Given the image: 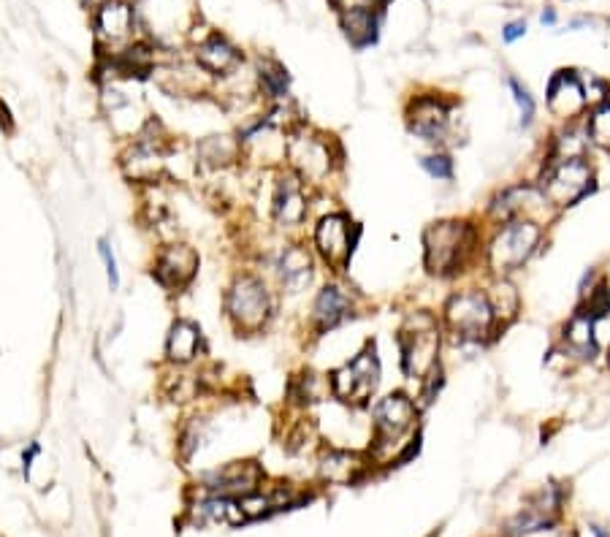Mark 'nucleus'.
Listing matches in <instances>:
<instances>
[{
    "label": "nucleus",
    "mask_w": 610,
    "mask_h": 537,
    "mask_svg": "<svg viewBox=\"0 0 610 537\" xmlns=\"http://www.w3.org/2000/svg\"><path fill=\"white\" fill-rule=\"evenodd\" d=\"M198 272V253L185 242H174L166 245L155 255V264H152V277L158 280L160 288L177 293L185 291L193 277Z\"/></svg>",
    "instance_id": "16"
},
{
    "label": "nucleus",
    "mask_w": 610,
    "mask_h": 537,
    "mask_svg": "<svg viewBox=\"0 0 610 537\" xmlns=\"http://www.w3.org/2000/svg\"><path fill=\"white\" fill-rule=\"evenodd\" d=\"M407 128L421 142L442 144L453 131L451 104L440 95H421L407 109Z\"/></svg>",
    "instance_id": "15"
},
{
    "label": "nucleus",
    "mask_w": 610,
    "mask_h": 537,
    "mask_svg": "<svg viewBox=\"0 0 610 537\" xmlns=\"http://www.w3.org/2000/svg\"><path fill=\"white\" fill-rule=\"evenodd\" d=\"M442 323L453 337L464 345H478L497 329L494 310L483 291H459L453 293L442 310Z\"/></svg>",
    "instance_id": "7"
},
{
    "label": "nucleus",
    "mask_w": 610,
    "mask_h": 537,
    "mask_svg": "<svg viewBox=\"0 0 610 537\" xmlns=\"http://www.w3.org/2000/svg\"><path fill=\"white\" fill-rule=\"evenodd\" d=\"M586 90L578 71H556L554 79L548 82V109L559 120H575L586 112Z\"/></svg>",
    "instance_id": "20"
},
{
    "label": "nucleus",
    "mask_w": 610,
    "mask_h": 537,
    "mask_svg": "<svg viewBox=\"0 0 610 537\" xmlns=\"http://www.w3.org/2000/svg\"><path fill=\"white\" fill-rule=\"evenodd\" d=\"M507 87L513 90V98H516L518 112H521V125H524V128L526 125H532V120H535V98L529 95V90L518 82L516 76L507 79Z\"/></svg>",
    "instance_id": "34"
},
{
    "label": "nucleus",
    "mask_w": 610,
    "mask_h": 537,
    "mask_svg": "<svg viewBox=\"0 0 610 537\" xmlns=\"http://www.w3.org/2000/svg\"><path fill=\"white\" fill-rule=\"evenodd\" d=\"M334 6L339 11H350V9H375V0H334Z\"/></svg>",
    "instance_id": "36"
},
{
    "label": "nucleus",
    "mask_w": 610,
    "mask_h": 537,
    "mask_svg": "<svg viewBox=\"0 0 610 537\" xmlns=\"http://www.w3.org/2000/svg\"><path fill=\"white\" fill-rule=\"evenodd\" d=\"M263 472L258 462H228L217 470L201 475V486L209 494H223V497H234L242 500L247 494L261 489Z\"/></svg>",
    "instance_id": "17"
},
{
    "label": "nucleus",
    "mask_w": 610,
    "mask_h": 537,
    "mask_svg": "<svg viewBox=\"0 0 610 537\" xmlns=\"http://www.w3.org/2000/svg\"><path fill=\"white\" fill-rule=\"evenodd\" d=\"M272 215L280 228H301L310 215V185L291 169L282 171L272 190Z\"/></svg>",
    "instance_id": "13"
},
{
    "label": "nucleus",
    "mask_w": 610,
    "mask_h": 537,
    "mask_svg": "<svg viewBox=\"0 0 610 537\" xmlns=\"http://www.w3.org/2000/svg\"><path fill=\"white\" fill-rule=\"evenodd\" d=\"M556 22V14L551 9L548 11H543V25H554Z\"/></svg>",
    "instance_id": "39"
},
{
    "label": "nucleus",
    "mask_w": 610,
    "mask_h": 537,
    "mask_svg": "<svg viewBox=\"0 0 610 537\" xmlns=\"http://www.w3.org/2000/svg\"><path fill=\"white\" fill-rule=\"evenodd\" d=\"M204 350V334L198 323L179 318L171 323L169 337H166V361L171 367H190Z\"/></svg>",
    "instance_id": "23"
},
{
    "label": "nucleus",
    "mask_w": 610,
    "mask_h": 537,
    "mask_svg": "<svg viewBox=\"0 0 610 537\" xmlns=\"http://www.w3.org/2000/svg\"><path fill=\"white\" fill-rule=\"evenodd\" d=\"M415 421H418V405L410 396L402 391L383 396L372 407V443H375L377 459L394 456L399 448H404L402 462L410 459L418 451V440H410V443H404V440L415 432Z\"/></svg>",
    "instance_id": "2"
},
{
    "label": "nucleus",
    "mask_w": 610,
    "mask_h": 537,
    "mask_svg": "<svg viewBox=\"0 0 610 537\" xmlns=\"http://www.w3.org/2000/svg\"><path fill=\"white\" fill-rule=\"evenodd\" d=\"M543 196L554 209L575 207L594 190V169L586 158H556L548 161L540 182Z\"/></svg>",
    "instance_id": "9"
},
{
    "label": "nucleus",
    "mask_w": 610,
    "mask_h": 537,
    "mask_svg": "<svg viewBox=\"0 0 610 537\" xmlns=\"http://www.w3.org/2000/svg\"><path fill=\"white\" fill-rule=\"evenodd\" d=\"M288 71L277 63V60H261L258 63V87H261V95H266L272 104H282L288 98Z\"/></svg>",
    "instance_id": "31"
},
{
    "label": "nucleus",
    "mask_w": 610,
    "mask_h": 537,
    "mask_svg": "<svg viewBox=\"0 0 610 537\" xmlns=\"http://www.w3.org/2000/svg\"><path fill=\"white\" fill-rule=\"evenodd\" d=\"M548 209H554L548 204V198L543 196L540 185H513V188L502 190L491 201V217L497 223H510V220H532L540 223ZM543 226V223H540Z\"/></svg>",
    "instance_id": "14"
},
{
    "label": "nucleus",
    "mask_w": 610,
    "mask_h": 537,
    "mask_svg": "<svg viewBox=\"0 0 610 537\" xmlns=\"http://www.w3.org/2000/svg\"><path fill=\"white\" fill-rule=\"evenodd\" d=\"M36 456H38V445H30V451L25 453V459H22V462H25V472H30V462H33Z\"/></svg>",
    "instance_id": "38"
},
{
    "label": "nucleus",
    "mask_w": 610,
    "mask_h": 537,
    "mask_svg": "<svg viewBox=\"0 0 610 537\" xmlns=\"http://www.w3.org/2000/svg\"><path fill=\"white\" fill-rule=\"evenodd\" d=\"M586 136L602 150H610V101L600 104L586 123Z\"/></svg>",
    "instance_id": "32"
},
{
    "label": "nucleus",
    "mask_w": 610,
    "mask_h": 537,
    "mask_svg": "<svg viewBox=\"0 0 610 537\" xmlns=\"http://www.w3.org/2000/svg\"><path fill=\"white\" fill-rule=\"evenodd\" d=\"M104 3H109V0H85V6H90V9H101V6H104Z\"/></svg>",
    "instance_id": "40"
},
{
    "label": "nucleus",
    "mask_w": 610,
    "mask_h": 537,
    "mask_svg": "<svg viewBox=\"0 0 610 537\" xmlns=\"http://www.w3.org/2000/svg\"><path fill=\"white\" fill-rule=\"evenodd\" d=\"M421 169L429 174L432 179H453V161L448 152H429V155H423L421 158Z\"/></svg>",
    "instance_id": "33"
},
{
    "label": "nucleus",
    "mask_w": 610,
    "mask_h": 537,
    "mask_svg": "<svg viewBox=\"0 0 610 537\" xmlns=\"http://www.w3.org/2000/svg\"><path fill=\"white\" fill-rule=\"evenodd\" d=\"M380 372L383 369H380L375 342H369L361 353L350 358L348 364H342L331 372V396L350 407L369 405V399L375 396L377 386H380Z\"/></svg>",
    "instance_id": "8"
},
{
    "label": "nucleus",
    "mask_w": 610,
    "mask_h": 537,
    "mask_svg": "<svg viewBox=\"0 0 610 537\" xmlns=\"http://www.w3.org/2000/svg\"><path fill=\"white\" fill-rule=\"evenodd\" d=\"M592 532H594V537H610L608 532H605V529H602V527H592Z\"/></svg>",
    "instance_id": "41"
},
{
    "label": "nucleus",
    "mask_w": 610,
    "mask_h": 537,
    "mask_svg": "<svg viewBox=\"0 0 610 537\" xmlns=\"http://www.w3.org/2000/svg\"><path fill=\"white\" fill-rule=\"evenodd\" d=\"M478 250V231L464 220H440L423 231V264L434 277H453Z\"/></svg>",
    "instance_id": "1"
},
{
    "label": "nucleus",
    "mask_w": 610,
    "mask_h": 537,
    "mask_svg": "<svg viewBox=\"0 0 610 537\" xmlns=\"http://www.w3.org/2000/svg\"><path fill=\"white\" fill-rule=\"evenodd\" d=\"M524 33H526V25H524V22H510V25H507L505 33H502V36H505L507 44H513V41H518V38L524 36Z\"/></svg>",
    "instance_id": "37"
},
{
    "label": "nucleus",
    "mask_w": 610,
    "mask_h": 537,
    "mask_svg": "<svg viewBox=\"0 0 610 537\" xmlns=\"http://www.w3.org/2000/svg\"><path fill=\"white\" fill-rule=\"evenodd\" d=\"M274 274H277L282 293L307 291L315 277V258L304 245L282 247L274 261Z\"/></svg>",
    "instance_id": "19"
},
{
    "label": "nucleus",
    "mask_w": 610,
    "mask_h": 537,
    "mask_svg": "<svg viewBox=\"0 0 610 537\" xmlns=\"http://www.w3.org/2000/svg\"><path fill=\"white\" fill-rule=\"evenodd\" d=\"M488 302H491V310H494V321L499 326H507L510 321H516L518 310H521V296L513 285L507 283L505 277H499L497 283L488 288Z\"/></svg>",
    "instance_id": "30"
},
{
    "label": "nucleus",
    "mask_w": 610,
    "mask_h": 537,
    "mask_svg": "<svg viewBox=\"0 0 610 537\" xmlns=\"http://www.w3.org/2000/svg\"><path fill=\"white\" fill-rule=\"evenodd\" d=\"M377 28H380V14L375 9L342 11V30L356 47L372 44L377 38Z\"/></svg>",
    "instance_id": "29"
},
{
    "label": "nucleus",
    "mask_w": 610,
    "mask_h": 537,
    "mask_svg": "<svg viewBox=\"0 0 610 537\" xmlns=\"http://www.w3.org/2000/svg\"><path fill=\"white\" fill-rule=\"evenodd\" d=\"M190 519L196 521L198 527H239V524L247 521V516H244L239 500L207 491V497L193 502Z\"/></svg>",
    "instance_id": "22"
},
{
    "label": "nucleus",
    "mask_w": 610,
    "mask_h": 537,
    "mask_svg": "<svg viewBox=\"0 0 610 537\" xmlns=\"http://www.w3.org/2000/svg\"><path fill=\"white\" fill-rule=\"evenodd\" d=\"M562 508V491L556 486H545L526 502V508L510 521V535H532V532H543V529L554 527L556 516Z\"/></svg>",
    "instance_id": "18"
},
{
    "label": "nucleus",
    "mask_w": 610,
    "mask_h": 537,
    "mask_svg": "<svg viewBox=\"0 0 610 537\" xmlns=\"http://www.w3.org/2000/svg\"><path fill=\"white\" fill-rule=\"evenodd\" d=\"M133 36H136V9L128 0H109L95 11V44L106 57H117L133 47Z\"/></svg>",
    "instance_id": "12"
},
{
    "label": "nucleus",
    "mask_w": 610,
    "mask_h": 537,
    "mask_svg": "<svg viewBox=\"0 0 610 537\" xmlns=\"http://www.w3.org/2000/svg\"><path fill=\"white\" fill-rule=\"evenodd\" d=\"M540 242H543V228H540V223H532V220H510V223H502L486 247L488 269L497 274V277L513 274L537 253Z\"/></svg>",
    "instance_id": "5"
},
{
    "label": "nucleus",
    "mask_w": 610,
    "mask_h": 537,
    "mask_svg": "<svg viewBox=\"0 0 610 537\" xmlns=\"http://www.w3.org/2000/svg\"><path fill=\"white\" fill-rule=\"evenodd\" d=\"M353 315V293L348 288H342L337 283L323 285L312 302L310 321L315 326V331H331L337 329L339 323Z\"/></svg>",
    "instance_id": "21"
},
{
    "label": "nucleus",
    "mask_w": 610,
    "mask_h": 537,
    "mask_svg": "<svg viewBox=\"0 0 610 537\" xmlns=\"http://www.w3.org/2000/svg\"><path fill=\"white\" fill-rule=\"evenodd\" d=\"M442 331L437 318L429 312H413L399 331V353H402V372L410 380H429L440 372Z\"/></svg>",
    "instance_id": "3"
},
{
    "label": "nucleus",
    "mask_w": 610,
    "mask_h": 537,
    "mask_svg": "<svg viewBox=\"0 0 610 537\" xmlns=\"http://www.w3.org/2000/svg\"><path fill=\"white\" fill-rule=\"evenodd\" d=\"M196 63L207 74L212 76H228L231 71L242 66V52L220 33H209L201 44L196 47Z\"/></svg>",
    "instance_id": "24"
},
{
    "label": "nucleus",
    "mask_w": 610,
    "mask_h": 537,
    "mask_svg": "<svg viewBox=\"0 0 610 537\" xmlns=\"http://www.w3.org/2000/svg\"><path fill=\"white\" fill-rule=\"evenodd\" d=\"M242 155V142L234 136H226V133H215V136H207L196 144V163L209 171L231 169L242 161Z\"/></svg>",
    "instance_id": "26"
},
{
    "label": "nucleus",
    "mask_w": 610,
    "mask_h": 537,
    "mask_svg": "<svg viewBox=\"0 0 610 537\" xmlns=\"http://www.w3.org/2000/svg\"><path fill=\"white\" fill-rule=\"evenodd\" d=\"M285 161H288V169L312 188V185H323L331 177V171L339 163V152L331 136L296 128L288 133Z\"/></svg>",
    "instance_id": "6"
},
{
    "label": "nucleus",
    "mask_w": 610,
    "mask_h": 537,
    "mask_svg": "<svg viewBox=\"0 0 610 537\" xmlns=\"http://www.w3.org/2000/svg\"><path fill=\"white\" fill-rule=\"evenodd\" d=\"M166 139L155 133V123H147L144 131L133 136L128 150L122 152V171L125 177L139 182V185H155L160 174L166 171Z\"/></svg>",
    "instance_id": "11"
},
{
    "label": "nucleus",
    "mask_w": 610,
    "mask_h": 537,
    "mask_svg": "<svg viewBox=\"0 0 610 537\" xmlns=\"http://www.w3.org/2000/svg\"><path fill=\"white\" fill-rule=\"evenodd\" d=\"M226 315L239 334H258L272 321L274 296L258 274H239L226 293Z\"/></svg>",
    "instance_id": "4"
},
{
    "label": "nucleus",
    "mask_w": 610,
    "mask_h": 537,
    "mask_svg": "<svg viewBox=\"0 0 610 537\" xmlns=\"http://www.w3.org/2000/svg\"><path fill=\"white\" fill-rule=\"evenodd\" d=\"M364 459L356 453L342 451V448H329L320 459V478L326 483H353L358 481V475L364 472Z\"/></svg>",
    "instance_id": "27"
},
{
    "label": "nucleus",
    "mask_w": 610,
    "mask_h": 537,
    "mask_svg": "<svg viewBox=\"0 0 610 537\" xmlns=\"http://www.w3.org/2000/svg\"><path fill=\"white\" fill-rule=\"evenodd\" d=\"M160 87L166 90V93L171 95H190V98H196V95L204 93V68L198 66H182V63H177V66L171 68H163L160 71Z\"/></svg>",
    "instance_id": "28"
},
{
    "label": "nucleus",
    "mask_w": 610,
    "mask_h": 537,
    "mask_svg": "<svg viewBox=\"0 0 610 537\" xmlns=\"http://www.w3.org/2000/svg\"><path fill=\"white\" fill-rule=\"evenodd\" d=\"M312 242H315V253L320 255V261L331 266L334 272H342L356 250L358 226L345 212H331L318 220V226L312 231Z\"/></svg>",
    "instance_id": "10"
},
{
    "label": "nucleus",
    "mask_w": 610,
    "mask_h": 537,
    "mask_svg": "<svg viewBox=\"0 0 610 537\" xmlns=\"http://www.w3.org/2000/svg\"><path fill=\"white\" fill-rule=\"evenodd\" d=\"M594 329H597V321H594L592 315L581 307L570 321L564 323L562 329L564 353L573 358H581V361L597 356L600 345H597V331Z\"/></svg>",
    "instance_id": "25"
},
{
    "label": "nucleus",
    "mask_w": 610,
    "mask_h": 537,
    "mask_svg": "<svg viewBox=\"0 0 610 537\" xmlns=\"http://www.w3.org/2000/svg\"><path fill=\"white\" fill-rule=\"evenodd\" d=\"M98 255H101V261H104V266H106V277H109V285H112V288H117V285H120V269H117V258H114L109 239H98Z\"/></svg>",
    "instance_id": "35"
}]
</instances>
